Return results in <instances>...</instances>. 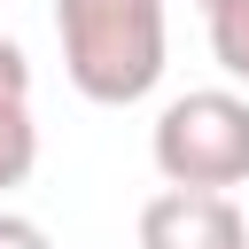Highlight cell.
<instances>
[{
  "instance_id": "obj_1",
  "label": "cell",
  "mask_w": 249,
  "mask_h": 249,
  "mask_svg": "<svg viewBox=\"0 0 249 249\" xmlns=\"http://www.w3.org/2000/svg\"><path fill=\"white\" fill-rule=\"evenodd\" d=\"M62 70L93 109H132L163 86L171 23L163 0H54Z\"/></svg>"
},
{
  "instance_id": "obj_2",
  "label": "cell",
  "mask_w": 249,
  "mask_h": 249,
  "mask_svg": "<svg viewBox=\"0 0 249 249\" xmlns=\"http://www.w3.org/2000/svg\"><path fill=\"white\" fill-rule=\"evenodd\" d=\"M148 156H156L163 187H195V195L241 187L249 179V101L226 93V86L163 101V117L148 132Z\"/></svg>"
},
{
  "instance_id": "obj_3",
  "label": "cell",
  "mask_w": 249,
  "mask_h": 249,
  "mask_svg": "<svg viewBox=\"0 0 249 249\" xmlns=\"http://www.w3.org/2000/svg\"><path fill=\"white\" fill-rule=\"evenodd\" d=\"M140 249H249V218L233 195L163 187L140 202Z\"/></svg>"
},
{
  "instance_id": "obj_4",
  "label": "cell",
  "mask_w": 249,
  "mask_h": 249,
  "mask_svg": "<svg viewBox=\"0 0 249 249\" xmlns=\"http://www.w3.org/2000/svg\"><path fill=\"white\" fill-rule=\"evenodd\" d=\"M31 163H39L31 101H8V109H0V195H8V187H23V179H31Z\"/></svg>"
},
{
  "instance_id": "obj_5",
  "label": "cell",
  "mask_w": 249,
  "mask_h": 249,
  "mask_svg": "<svg viewBox=\"0 0 249 249\" xmlns=\"http://www.w3.org/2000/svg\"><path fill=\"white\" fill-rule=\"evenodd\" d=\"M210 54H218L226 78L249 86V0H218L210 8Z\"/></svg>"
},
{
  "instance_id": "obj_6",
  "label": "cell",
  "mask_w": 249,
  "mask_h": 249,
  "mask_svg": "<svg viewBox=\"0 0 249 249\" xmlns=\"http://www.w3.org/2000/svg\"><path fill=\"white\" fill-rule=\"evenodd\" d=\"M8 101H31V62H23L16 39H0V109Z\"/></svg>"
},
{
  "instance_id": "obj_7",
  "label": "cell",
  "mask_w": 249,
  "mask_h": 249,
  "mask_svg": "<svg viewBox=\"0 0 249 249\" xmlns=\"http://www.w3.org/2000/svg\"><path fill=\"white\" fill-rule=\"evenodd\" d=\"M0 249H54V241H47V226H39V218L0 210Z\"/></svg>"
},
{
  "instance_id": "obj_8",
  "label": "cell",
  "mask_w": 249,
  "mask_h": 249,
  "mask_svg": "<svg viewBox=\"0 0 249 249\" xmlns=\"http://www.w3.org/2000/svg\"><path fill=\"white\" fill-rule=\"evenodd\" d=\"M195 8H202V16H210V8H218V0H195Z\"/></svg>"
}]
</instances>
